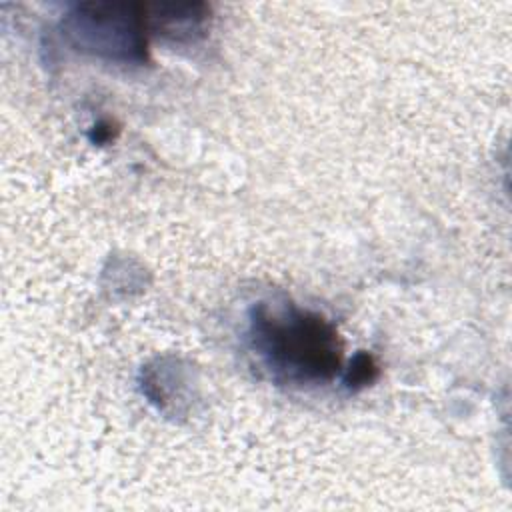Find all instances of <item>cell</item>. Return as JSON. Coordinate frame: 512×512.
Instances as JSON below:
<instances>
[{
	"label": "cell",
	"mask_w": 512,
	"mask_h": 512,
	"mask_svg": "<svg viewBox=\"0 0 512 512\" xmlns=\"http://www.w3.org/2000/svg\"><path fill=\"white\" fill-rule=\"evenodd\" d=\"M248 346L272 382L322 386L342 372L344 346L320 312L292 302H258L248 314Z\"/></svg>",
	"instance_id": "6da1fadb"
},
{
	"label": "cell",
	"mask_w": 512,
	"mask_h": 512,
	"mask_svg": "<svg viewBox=\"0 0 512 512\" xmlns=\"http://www.w3.org/2000/svg\"><path fill=\"white\" fill-rule=\"evenodd\" d=\"M210 8L200 2H158L146 4L148 30L176 42L204 36Z\"/></svg>",
	"instance_id": "3957f363"
},
{
	"label": "cell",
	"mask_w": 512,
	"mask_h": 512,
	"mask_svg": "<svg viewBox=\"0 0 512 512\" xmlns=\"http://www.w3.org/2000/svg\"><path fill=\"white\" fill-rule=\"evenodd\" d=\"M60 26L64 38L78 52L118 64H142L146 60V4L82 2L72 6Z\"/></svg>",
	"instance_id": "7a4b0ae2"
},
{
	"label": "cell",
	"mask_w": 512,
	"mask_h": 512,
	"mask_svg": "<svg viewBox=\"0 0 512 512\" xmlns=\"http://www.w3.org/2000/svg\"><path fill=\"white\" fill-rule=\"evenodd\" d=\"M342 370H344V386L348 390H362L370 386L380 374V366L376 358L368 352H358L350 360L348 368H342Z\"/></svg>",
	"instance_id": "277c9868"
},
{
	"label": "cell",
	"mask_w": 512,
	"mask_h": 512,
	"mask_svg": "<svg viewBox=\"0 0 512 512\" xmlns=\"http://www.w3.org/2000/svg\"><path fill=\"white\" fill-rule=\"evenodd\" d=\"M90 138H92V142H96V144H104V142H108V140L112 138L110 124H104V122L96 124V126H94V130H92V134H90Z\"/></svg>",
	"instance_id": "5b68a950"
}]
</instances>
